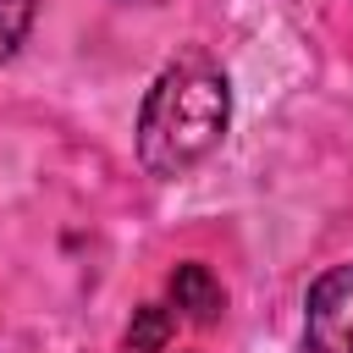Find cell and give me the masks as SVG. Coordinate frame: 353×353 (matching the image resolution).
Listing matches in <instances>:
<instances>
[{
	"label": "cell",
	"instance_id": "obj_2",
	"mask_svg": "<svg viewBox=\"0 0 353 353\" xmlns=\"http://www.w3.org/2000/svg\"><path fill=\"white\" fill-rule=\"evenodd\" d=\"M303 347L353 353V265H331L303 298Z\"/></svg>",
	"mask_w": 353,
	"mask_h": 353
},
{
	"label": "cell",
	"instance_id": "obj_4",
	"mask_svg": "<svg viewBox=\"0 0 353 353\" xmlns=\"http://www.w3.org/2000/svg\"><path fill=\"white\" fill-rule=\"evenodd\" d=\"M176 342V309L171 303H143L127 325V353H149V347H171Z\"/></svg>",
	"mask_w": 353,
	"mask_h": 353
},
{
	"label": "cell",
	"instance_id": "obj_5",
	"mask_svg": "<svg viewBox=\"0 0 353 353\" xmlns=\"http://www.w3.org/2000/svg\"><path fill=\"white\" fill-rule=\"evenodd\" d=\"M28 28H33V0H0V61L17 55Z\"/></svg>",
	"mask_w": 353,
	"mask_h": 353
},
{
	"label": "cell",
	"instance_id": "obj_1",
	"mask_svg": "<svg viewBox=\"0 0 353 353\" xmlns=\"http://www.w3.org/2000/svg\"><path fill=\"white\" fill-rule=\"evenodd\" d=\"M226 121H232L226 72L210 66L204 55L171 61L154 77V88L143 94V110H138V160H143V171L160 176V182L188 176L226 138Z\"/></svg>",
	"mask_w": 353,
	"mask_h": 353
},
{
	"label": "cell",
	"instance_id": "obj_3",
	"mask_svg": "<svg viewBox=\"0 0 353 353\" xmlns=\"http://www.w3.org/2000/svg\"><path fill=\"white\" fill-rule=\"evenodd\" d=\"M165 303L176 309V320L215 325V320H221V309H226V292H221V281L210 276V265L188 259V265H176V270H171V281H165Z\"/></svg>",
	"mask_w": 353,
	"mask_h": 353
},
{
	"label": "cell",
	"instance_id": "obj_6",
	"mask_svg": "<svg viewBox=\"0 0 353 353\" xmlns=\"http://www.w3.org/2000/svg\"><path fill=\"white\" fill-rule=\"evenodd\" d=\"M149 353H188V347H176V342H171V347H149Z\"/></svg>",
	"mask_w": 353,
	"mask_h": 353
}]
</instances>
